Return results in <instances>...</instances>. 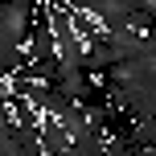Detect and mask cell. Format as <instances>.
Returning a JSON list of instances; mask_svg holds the SVG:
<instances>
[{"label":"cell","mask_w":156,"mask_h":156,"mask_svg":"<svg viewBox=\"0 0 156 156\" xmlns=\"http://www.w3.org/2000/svg\"><path fill=\"white\" fill-rule=\"evenodd\" d=\"M29 16H33V0H4L0 4V33H8L12 41H25Z\"/></svg>","instance_id":"cell-1"},{"label":"cell","mask_w":156,"mask_h":156,"mask_svg":"<svg viewBox=\"0 0 156 156\" xmlns=\"http://www.w3.org/2000/svg\"><path fill=\"white\" fill-rule=\"evenodd\" d=\"M152 140H156V119H136V127H132V136H127V144H132L136 152H148Z\"/></svg>","instance_id":"cell-2"}]
</instances>
